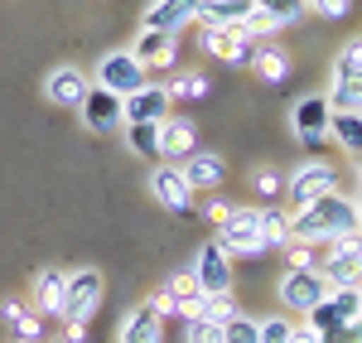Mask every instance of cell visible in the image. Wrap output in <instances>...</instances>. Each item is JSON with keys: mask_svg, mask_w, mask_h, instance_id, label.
I'll list each match as a JSON object with an SVG mask.
<instances>
[{"mask_svg": "<svg viewBox=\"0 0 362 343\" xmlns=\"http://www.w3.org/2000/svg\"><path fill=\"white\" fill-rule=\"evenodd\" d=\"M348 232H362V208L353 194H324L309 208L290 213V242H334V237H348Z\"/></svg>", "mask_w": 362, "mask_h": 343, "instance_id": "1", "label": "cell"}, {"mask_svg": "<svg viewBox=\"0 0 362 343\" xmlns=\"http://www.w3.org/2000/svg\"><path fill=\"white\" fill-rule=\"evenodd\" d=\"M218 247L227 257H261V252H271L266 232H261V208H232V218L218 228Z\"/></svg>", "mask_w": 362, "mask_h": 343, "instance_id": "2", "label": "cell"}, {"mask_svg": "<svg viewBox=\"0 0 362 343\" xmlns=\"http://www.w3.org/2000/svg\"><path fill=\"white\" fill-rule=\"evenodd\" d=\"M285 194H290V213L309 208V203L324 199V194H338L334 165H324V160H305V165H295V174L285 179Z\"/></svg>", "mask_w": 362, "mask_h": 343, "instance_id": "3", "label": "cell"}, {"mask_svg": "<svg viewBox=\"0 0 362 343\" xmlns=\"http://www.w3.org/2000/svg\"><path fill=\"white\" fill-rule=\"evenodd\" d=\"M102 290H107L102 271H92V266L68 271V286H63V319H78V324H87V319L102 310Z\"/></svg>", "mask_w": 362, "mask_h": 343, "instance_id": "4", "label": "cell"}, {"mask_svg": "<svg viewBox=\"0 0 362 343\" xmlns=\"http://www.w3.org/2000/svg\"><path fill=\"white\" fill-rule=\"evenodd\" d=\"M92 83L107 87V92H116V97H131V92H140V87H145V68L136 63V54H131V49H112V54L97 58Z\"/></svg>", "mask_w": 362, "mask_h": 343, "instance_id": "5", "label": "cell"}, {"mask_svg": "<svg viewBox=\"0 0 362 343\" xmlns=\"http://www.w3.org/2000/svg\"><path fill=\"white\" fill-rule=\"evenodd\" d=\"M329 116H334V107H329L324 92L300 97V102L290 107V131H295V141L309 145V150H319V145L329 141Z\"/></svg>", "mask_w": 362, "mask_h": 343, "instance_id": "6", "label": "cell"}, {"mask_svg": "<svg viewBox=\"0 0 362 343\" xmlns=\"http://www.w3.org/2000/svg\"><path fill=\"white\" fill-rule=\"evenodd\" d=\"M78 116H83V126L92 131V136H112V131L126 126V97H116V92L92 83L87 97L78 102Z\"/></svg>", "mask_w": 362, "mask_h": 343, "instance_id": "7", "label": "cell"}, {"mask_svg": "<svg viewBox=\"0 0 362 343\" xmlns=\"http://www.w3.org/2000/svg\"><path fill=\"white\" fill-rule=\"evenodd\" d=\"M329 290H334V286H329V276H324L319 266H309V271H295V266H290V271L280 276V305H285V310L309 315V310H314Z\"/></svg>", "mask_w": 362, "mask_h": 343, "instance_id": "8", "label": "cell"}, {"mask_svg": "<svg viewBox=\"0 0 362 343\" xmlns=\"http://www.w3.org/2000/svg\"><path fill=\"white\" fill-rule=\"evenodd\" d=\"M319 271L329 276V286H362V232L334 237Z\"/></svg>", "mask_w": 362, "mask_h": 343, "instance_id": "9", "label": "cell"}, {"mask_svg": "<svg viewBox=\"0 0 362 343\" xmlns=\"http://www.w3.org/2000/svg\"><path fill=\"white\" fill-rule=\"evenodd\" d=\"M305 15H309V0H256L251 15L242 20V29L251 39H261V34H276L285 25H300Z\"/></svg>", "mask_w": 362, "mask_h": 343, "instance_id": "10", "label": "cell"}, {"mask_svg": "<svg viewBox=\"0 0 362 343\" xmlns=\"http://www.w3.org/2000/svg\"><path fill=\"white\" fill-rule=\"evenodd\" d=\"M189 271H194V281H198L203 295H232V257H227L218 242H203Z\"/></svg>", "mask_w": 362, "mask_h": 343, "instance_id": "11", "label": "cell"}, {"mask_svg": "<svg viewBox=\"0 0 362 343\" xmlns=\"http://www.w3.org/2000/svg\"><path fill=\"white\" fill-rule=\"evenodd\" d=\"M203 49L213 58H223V63L247 68L251 54H256V39H251L242 25H203Z\"/></svg>", "mask_w": 362, "mask_h": 343, "instance_id": "12", "label": "cell"}, {"mask_svg": "<svg viewBox=\"0 0 362 343\" xmlns=\"http://www.w3.org/2000/svg\"><path fill=\"white\" fill-rule=\"evenodd\" d=\"M150 194L165 203L169 213H189V208H194V184L184 179L179 165H169V160H160V165L150 170Z\"/></svg>", "mask_w": 362, "mask_h": 343, "instance_id": "13", "label": "cell"}, {"mask_svg": "<svg viewBox=\"0 0 362 343\" xmlns=\"http://www.w3.org/2000/svg\"><path fill=\"white\" fill-rule=\"evenodd\" d=\"M131 54L145 73H160V68H174V58H179V34H165V29H140L136 44H131Z\"/></svg>", "mask_w": 362, "mask_h": 343, "instance_id": "14", "label": "cell"}, {"mask_svg": "<svg viewBox=\"0 0 362 343\" xmlns=\"http://www.w3.org/2000/svg\"><path fill=\"white\" fill-rule=\"evenodd\" d=\"M116 343H165V315L140 300L136 310H126V319L116 324Z\"/></svg>", "mask_w": 362, "mask_h": 343, "instance_id": "15", "label": "cell"}, {"mask_svg": "<svg viewBox=\"0 0 362 343\" xmlns=\"http://www.w3.org/2000/svg\"><path fill=\"white\" fill-rule=\"evenodd\" d=\"M198 5H203V0H150L145 15H140V29L179 34L184 25H194V20H198Z\"/></svg>", "mask_w": 362, "mask_h": 343, "instance_id": "16", "label": "cell"}, {"mask_svg": "<svg viewBox=\"0 0 362 343\" xmlns=\"http://www.w3.org/2000/svg\"><path fill=\"white\" fill-rule=\"evenodd\" d=\"M87 87H92V78H87L78 63H58L54 73L44 78V97H49L54 107H78L87 97Z\"/></svg>", "mask_w": 362, "mask_h": 343, "instance_id": "17", "label": "cell"}, {"mask_svg": "<svg viewBox=\"0 0 362 343\" xmlns=\"http://www.w3.org/2000/svg\"><path fill=\"white\" fill-rule=\"evenodd\" d=\"M194 150H198L194 121H184V116H165V121H160V160L179 165V160H184V155H194Z\"/></svg>", "mask_w": 362, "mask_h": 343, "instance_id": "18", "label": "cell"}, {"mask_svg": "<svg viewBox=\"0 0 362 343\" xmlns=\"http://www.w3.org/2000/svg\"><path fill=\"white\" fill-rule=\"evenodd\" d=\"M169 107H174V97H169V87L160 83H145L140 92L126 97V121H165Z\"/></svg>", "mask_w": 362, "mask_h": 343, "instance_id": "19", "label": "cell"}, {"mask_svg": "<svg viewBox=\"0 0 362 343\" xmlns=\"http://www.w3.org/2000/svg\"><path fill=\"white\" fill-rule=\"evenodd\" d=\"M179 170H184L189 184H194V194H198V189H218V184L227 179V165H223L218 150H194V155H184Z\"/></svg>", "mask_w": 362, "mask_h": 343, "instance_id": "20", "label": "cell"}, {"mask_svg": "<svg viewBox=\"0 0 362 343\" xmlns=\"http://www.w3.org/2000/svg\"><path fill=\"white\" fill-rule=\"evenodd\" d=\"M63 286H68V271H58V266L39 271V276H34V310L63 319Z\"/></svg>", "mask_w": 362, "mask_h": 343, "instance_id": "21", "label": "cell"}, {"mask_svg": "<svg viewBox=\"0 0 362 343\" xmlns=\"http://www.w3.org/2000/svg\"><path fill=\"white\" fill-rule=\"evenodd\" d=\"M121 136H126V150H131V155L160 160V121H126Z\"/></svg>", "mask_w": 362, "mask_h": 343, "instance_id": "22", "label": "cell"}, {"mask_svg": "<svg viewBox=\"0 0 362 343\" xmlns=\"http://www.w3.org/2000/svg\"><path fill=\"white\" fill-rule=\"evenodd\" d=\"M256 0H203L198 5V25H242Z\"/></svg>", "mask_w": 362, "mask_h": 343, "instance_id": "23", "label": "cell"}, {"mask_svg": "<svg viewBox=\"0 0 362 343\" xmlns=\"http://www.w3.org/2000/svg\"><path fill=\"white\" fill-rule=\"evenodd\" d=\"M329 136H334L353 160H362V112H334L329 116Z\"/></svg>", "mask_w": 362, "mask_h": 343, "instance_id": "24", "label": "cell"}, {"mask_svg": "<svg viewBox=\"0 0 362 343\" xmlns=\"http://www.w3.org/2000/svg\"><path fill=\"white\" fill-rule=\"evenodd\" d=\"M179 315H184V319H213V324H227V319L242 315V310H237L232 295H198L194 305H184Z\"/></svg>", "mask_w": 362, "mask_h": 343, "instance_id": "25", "label": "cell"}, {"mask_svg": "<svg viewBox=\"0 0 362 343\" xmlns=\"http://www.w3.org/2000/svg\"><path fill=\"white\" fill-rule=\"evenodd\" d=\"M251 68H256V78H261V83H280V78L290 73V54H285L280 44H256Z\"/></svg>", "mask_w": 362, "mask_h": 343, "instance_id": "26", "label": "cell"}, {"mask_svg": "<svg viewBox=\"0 0 362 343\" xmlns=\"http://www.w3.org/2000/svg\"><path fill=\"white\" fill-rule=\"evenodd\" d=\"M0 319L15 329V339L39 343V315H34V310H25L20 300H5V305H0Z\"/></svg>", "mask_w": 362, "mask_h": 343, "instance_id": "27", "label": "cell"}, {"mask_svg": "<svg viewBox=\"0 0 362 343\" xmlns=\"http://www.w3.org/2000/svg\"><path fill=\"white\" fill-rule=\"evenodd\" d=\"M329 107H334V112H362V73L334 78V92H329Z\"/></svg>", "mask_w": 362, "mask_h": 343, "instance_id": "28", "label": "cell"}, {"mask_svg": "<svg viewBox=\"0 0 362 343\" xmlns=\"http://www.w3.org/2000/svg\"><path fill=\"white\" fill-rule=\"evenodd\" d=\"M261 232H266V247H285L290 242V208H280V203L261 208Z\"/></svg>", "mask_w": 362, "mask_h": 343, "instance_id": "29", "label": "cell"}, {"mask_svg": "<svg viewBox=\"0 0 362 343\" xmlns=\"http://www.w3.org/2000/svg\"><path fill=\"white\" fill-rule=\"evenodd\" d=\"M223 339H227V343H261V319L232 315V319L223 324Z\"/></svg>", "mask_w": 362, "mask_h": 343, "instance_id": "30", "label": "cell"}, {"mask_svg": "<svg viewBox=\"0 0 362 343\" xmlns=\"http://www.w3.org/2000/svg\"><path fill=\"white\" fill-rule=\"evenodd\" d=\"M165 290L174 295V305H179V310H184V305H194L198 295H203V290H198V281H194V271H174V276L165 281Z\"/></svg>", "mask_w": 362, "mask_h": 343, "instance_id": "31", "label": "cell"}, {"mask_svg": "<svg viewBox=\"0 0 362 343\" xmlns=\"http://www.w3.org/2000/svg\"><path fill=\"white\" fill-rule=\"evenodd\" d=\"M348 73H362V39H348L334 54V78H348Z\"/></svg>", "mask_w": 362, "mask_h": 343, "instance_id": "32", "label": "cell"}, {"mask_svg": "<svg viewBox=\"0 0 362 343\" xmlns=\"http://www.w3.org/2000/svg\"><path fill=\"white\" fill-rule=\"evenodd\" d=\"M189 329H184V339L189 343H227L223 339V324H213V319H184Z\"/></svg>", "mask_w": 362, "mask_h": 343, "instance_id": "33", "label": "cell"}, {"mask_svg": "<svg viewBox=\"0 0 362 343\" xmlns=\"http://www.w3.org/2000/svg\"><path fill=\"white\" fill-rule=\"evenodd\" d=\"M169 97H174V102H179V97H208V78H203V73H184V78L169 83Z\"/></svg>", "mask_w": 362, "mask_h": 343, "instance_id": "34", "label": "cell"}, {"mask_svg": "<svg viewBox=\"0 0 362 343\" xmlns=\"http://www.w3.org/2000/svg\"><path fill=\"white\" fill-rule=\"evenodd\" d=\"M290 334H295V324H290L285 315L261 319V343H290Z\"/></svg>", "mask_w": 362, "mask_h": 343, "instance_id": "35", "label": "cell"}, {"mask_svg": "<svg viewBox=\"0 0 362 343\" xmlns=\"http://www.w3.org/2000/svg\"><path fill=\"white\" fill-rule=\"evenodd\" d=\"M285 252H290V266H295V271L319 266V261H314V252H309V242H285Z\"/></svg>", "mask_w": 362, "mask_h": 343, "instance_id": "36", "label": "cell"}, {"mask_svg": "<svg viewBox=\"0 0 362 343\" xmlns=\"http://www.w3.org/2000/svg\"><path fill=\"white\" fill-rule=\"evenodd\" d=\"M348 5H353V0H309V10H314V15H324V20H343V15H348Z\"/></svg>", "mask_w": 362, "mask_h": 343, "instance_id": "37", "label": "cell"}, {"mask_svg": "<svg viewBox=\"0 0 362 343\" xmlns=\"http://www.w3.org/2000/svg\"><path fill=\"white\" fill-rule=\"evenodd\" d=\"M203 213H208V223H218V228H223L227 218H232V203H227V199H208V203H203Z\"/></svg>", "mask_w": 362, "mask_h": 343, "instance_id": "38", "label": "cell"}, {"mask_svg": "<svg viewBox=\"0 0 362 343\" xmlns=\"http://www.w3.org/2000/svg\"><path fill=\"white\" fill-rule=\"evenodd\" d=\"M256 189H261V194H280V189H285V179H280L276 170H256Z\"/></svg>", "mask_w": 362, "mask_h": 343, "instance_id": "39", "label": "cell"}, {"mask_svg": "<svg viewBox=\"0 0 362 343\" xmlns=\"http://www.w3.org/2000/svg\"><path fill=\"white\" fill-rule=\"evenodd\" d=\"M290 343H324V334H319V329H314V324H295V334H290Z\"/></svg>", "mask_w": 362, "mask_h": 343, "instance_id": "40", "label": "cell"}, {"mask_svg": "<svg viewBox=\"0 0 362 343\" xmlns=\"http://www.w3.org/2000/svg\"><path fill=\"white\" fill-rule=\"evenodd\" d=\"M63 324H68L63 343H83V339H87V324H78V319H63Z\"/></svg>", "mask_w": 362, "mask_h": 343, "instance_id": "41", "label": "cell"}, {"mask_svg": "<svg viewBox=\"0 0 362 343\" xmlns=\"http://www.w3.org/2000/svg\"><path fill=\"white\" fill-rule=\"evenodd\" d=\"M353 170H358V189H362V160H353Z\"/></svg>", "mask_w": 362, "mask_h": 343, "instance_id": "42", "label": "cell"}, {"mask_svg": "<svg viewBox=\"0 0 362 343\" xmlns=\"http://www.w3.org/2000/svg\"><path fill=\"white\" fill-rule=\"evenodd\" d=\"M358 319H362V286H358Z\"/></svg>", "mask_w": 362, "mask_h": 343, "instance_id": "43", "label": "cell"}, {"mask_svg": "<svg viewBox=\"0 0 362 343\" xmlns=\"http://www.w3.org/2000/svg\"><path fill=\"white\" fill-rule=\"evenodd\" d=\"M358 208H362V189H358Z\"/></svg>", "mask_w": 362, "mask_h": 343, "instance_id": "44", "label": "cell"}, {"mask_svg": "<svg viewBox=\"0 0 362 343\" xmlns=\"http://www.w3.org/2000/svg\"><path fill=\"white\" fill-rule=\"evenodd\" d=\"M15 343H25V339H15Z\"/></svg>", "mask_w": 362, "mask_h": 343, "instance_id": "45", "label": "cell"}, {"mask_svg": "<svg viewBox=\"0 0 362 343\" xmlns=\"http://www.w3.org/2000/svg\"><path fill=\"white\" fill-rule=\"evenodd\" d=\"M58 343H63V339H58Z\"/></svg>", "mask_w": 362, "mask_h": 343, "instance_id": "46", "label": "cell"}, {"mask_svg": "<svg viewBox=\"0 0 362 343\" xmlns=\"http://www.w3.org/2000/svg\"><path fill=\"white\" fill-rule=\"evenodd\" d=\"M358 343H362V339H358Z\"/></svg>", "mask_w": 362, "mask_h": 343, "instance_id": "47", "label": "cell"}]
</instances>
